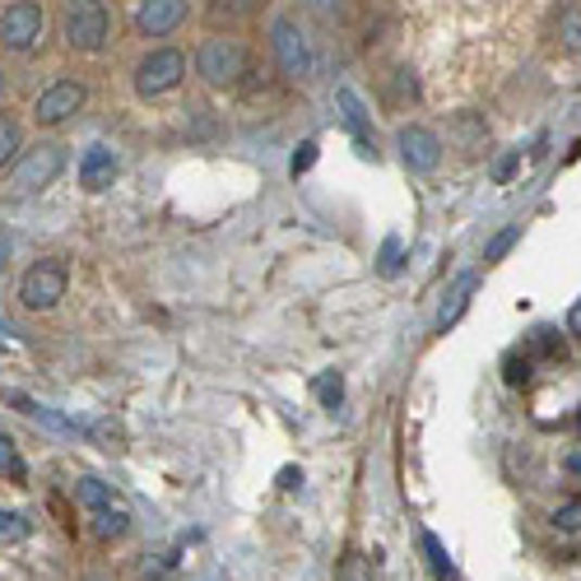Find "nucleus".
<instances>
[{
  "label": "nucleus",
  "mask_w": 581,
  "mask_h": 581,
  "mask_svg": "<svg viewBox=\"0 0 581 581\" xmlns=\"http://www.w3.org/2000/svg\"><path fill=\"white\" fill-rule=\"evenodd\" d=\"M517 242H521V224H511V228H503V232H497V238L484 247V261H503Z\"/></svg>",
  "instance_id": "nucleus-22"
},
{
  "label": "nucleus",
  "mask_w": 581,
  "mask_h": 581,
  "mask_svg": "<svg viewBox=\"0 0 581 581\" xmlns=\"http://www.w3.org/2000/svg\"><path fill=\"white\" fill-rule=\"evenodd\" d=\"M568 470H572V475H581V452H572V456H568Z\"/></svg>",
  "instance_id": "nucleus-32"
},
{
  "label": "nucleus",
  "mask_w": 581,
  "mask_h": 581,
  "mask_svg": "<svg viewBox=\"0 0 581 581\" xmlns=\"http://www.w3.org/2000/svg\"><path fill=\"white\" fill-rule=\"evenodd\" d=\"M395 144H401V159H405L409 173H438V163H442L438 130H428V126H401Z\"/></svg>",
  "instance_id": "nucleus-9"
},
{
  "label": "nucleus",
  "mask_w": 581,
  "mask_h": 581,
  "mask_svg": "<svg viewBox=\"0 0 581 581\" xmlns=\"http://www.w3.org/2000/svg\"><path fill=\"white\" fill-rule=\"evenodd\" d=\"M554 526L568 530V535H577V530H581V497H572V503H563V507L554 511Z\"/></svg>",
  "instance_id": "nucleus-25"
},
{
  "label": "nucleus",
  "mask_w": 581,
  "mask_h": 581,
  "mask_svg": "<svg viewBox=\"0 0 581 581\" xmlns=\"http://www.w3.org/2000/svg\"><path fill=\"white\" fill-rule=\"evenodd\" d=\"M336 103H340V116H344L349 136L358 140V149H363V154H372V149H377V140H372V126H368V112H363L358 93H354V89H340V93H336Z\"/></svg>",
  "instance_id": "nucleus-12"
},
{
  "label": "nucleus",
  "mask_w": 581,
  "mask_h": 581,
  "mask_svg": "<svg viewBox=\"0 0 581 581\" xmlns=\"http://www.w3.org/2000/svg\"><path fill=\"white\" fill-rule=\"evenodd\" d=\"M470 293H475V275H465L460 285L446 293V303H442V312H438V330H446V326L460 321V312H465V303H470Z\"/></svg>",
  "instance_id": "nucleus-17"
},
{
  "label": "nucleus",
  "mask_w": 581,
  "mask_h": 581,
  "mask_svg": "<svg viewBox=\"0 0 581 581\" xmlns=\"http://www.w3.org/2000/svg\"><path fill=\"white\" fill-rule=\"evenodd\" d=\"M336 581H372V568H368V558H363V554H349V558L340 563Z\"/></svg>",
  "instance_id": "nucleus-24"
},
{
  "label": "nucleus",
  "mask_w": 581,
  "mask_h": 581,
  "mask_svg": "<svg viewBox=\"0 0 581 581\" xmlns=\"http://www.w3.org/2000/svg\"><path fill=\"white\" fill-rule=\"evenodd\" d=\"M0 93H5V71H0Z\"/></svg>",
  "instance_id": "nucleus-33"
},
{
  "label": "nucleus",
  "mask_w": 581,
  "mask_h": 581,
  "mask_svg": "<svg viewBox=\"0 0 581 581\" xmlns=\"http://www.w3.org/2000/svg\"><path fill=\"white\" fill-rule=\"evenodd\" d=\"M42 33H47L42 0H14V5L0 10V47H5V52L28 56L33 47L42 42Z\"/></svg>",
  "instance_id": "nucleus-5"
},
{
  "label": "nucleus",
  "mask_w": 581,
  "mask_h": 581,
  "mask_svg": "<svg viewBox=\"0 0 581 581\" xmlns=\"http://www.w3.org/2000/svg\"><path fill=\"white\" fill-rule=\"evenodd\" d=\"M377 270L381 275H401V238H387V242H381V265H377Z\"/></svg>",
  "instance_id": "nucleus-26"
},
{
  "label": "nucleus",
  "mask_w": 581,
  "mask_h": 581,
  "mask_svg": "<svg viewBox=\"0 0 581 581\" xmlns=\"http://www.w3.org/2000/svg\"><path fill=\"white\" fill-rule=\"evenodd\" d=\"M20 154H24V130L10 112H0V168H10Z\"/></svg>",
  "instance_id": "nucleus-18"
},
{
  "label": "nucleus",
  "mask_w": 581,
  "mask_h": 581,
  "mask_svg": "<svg viewBox=\"0 0 581 581\" xmlns=\"http://www.w3.org/2000/svg\"><path fill=\"white\" fill-rule=\"evenodd\" d=\"M317 395H321V405H326V409H336V405L344 401V377H340V372L317 377Z\"/></svg>",
  "instance_id": "nucleus-23"
},
{
  "label": "nucleus",
  "mask_w": 581,
  "mask_h": 581,
  "mask_svg": "<svg viewBox=\"0 0 581 581\" xmlns=\"http://www.w3.org/2000/svg\"><path fill=\"white\" fill-rule=\"evenodd\" d=\"M75 503L85 507V511H93V507H108V503H116V493H112V484H103V479L85 475V479H75Z\"/></svg>",
  "instance_id": "nucleus-16"
},
{
  "label": "nucleus",
  "mask_w": 581,
  "mask_h": 581,
  "mask_svg": "<svg viewBox=\"0 0 581 581\" xmlns=\"http://www.w3.org/2000/svg\"><path fill=\"white\" fill-rule=\"evenodd\" d=\"M112 177H116V154L108 144H93L85 159H79V187H89V191H108L112 187Z\"/></svg>",
  "instance_id": "nucleus-11"
},
{
  "label": "nucleus",
  "mask_w": 581,
  "mask_h": 581,
  "mask_svg": "<svg viewBox=\"0 0 581 581\" xmlns=\"http://www.w3.org/2000/svg\"><path fill=\"white\" fill-rule=\"evenodd\" d=\"M61 168H65L61 144L24 149V154L10 163V191H14V195H38V191H47V187H52V181L61 177Z\"/></svg>",
  "instance_id": "nucleus-4"
},
{
  "label": "nucleus",
  "mask_w": 581,
  "mask_h": 581,
  "mask_svg": "<svg viewBox=\"0 0 581 581\" xmlns=\"http://www.w3.org/2000/svg\"><path fill=\"white\" fill-rule=\"evenodd\" d=\"M554 42L563 52L581 56V0H563L554 10Z\"/></svg>",
  "instance_id": "nucleus-13"
},
{
  "label": "nucleus",
  "mask_w": 581,
  "mask_h": 581,
  "mask_svg": "<svg viewBox=\"0 0 581 581\" xmlns=\"http://www.w3.org/2000/svg\"><path fill=\"white\" fill-rule=\"evenodd\" d=\"M181 24H187V0H140L136 10V28L144 38H168Z\"/></svg>",
  "instance_id": "nucleus-10"
},
{
  "label": "nucleus",
  "mask_w": 581,
  "mask_h": 581,
  "mask_svg": "<svg viewBox=\"0 0 581 581\" xmlns=\"http://www.w3.org/2000/svg\"><path fill=\"white\" fill-rule=\"evenodd\" d=\"M0 265H5V242H0Z\"/></svg>",
  "instance_id": "nucleus-34"
},
{
  "label": "nucleus",
  "mask_w": 581,
  "mask_h": 581,
  "mask_svg": "<svg viewBox=\"0 0 581 581\" xmlns=\"http://www.w3.org/2000/svg\"><path fill=\"white\" fill-rule=\"evenodd\" d=\"M195 75L214 89H238L247 79V47L238 38H228V33H214L195 52Z\"/></svg>",
  "instance_id": "nucleus-2"
},
{
  "label": "nucleus",
  "mask_w": 581,
  "mask_h": 581,
  "mask_svg": "<svg viewBox=\"0 0 581 581\" xmlns=\"http://www.w3.org/2000/svg\"><path fill=\"white\" fill-rule=\"evenodd\" d=\"M419 544H424V554H428V568H433V577H438V581H456V568H452V558H446L442 540L433 535V530H424V535H419Z\"/></svg>",
  "instance_id": "nucleus-19"
},
{
  "label": "nucleus",
  "mask_w": 581,
  "mask_h": 581,
  "mask_svg": "<svg viewBox=\"0 0 581 581\" xmlns=\"http://www.w3.org/2000/svg\"><path fill=\"white\" fill-rule=\"evenodd\" d=\"M530 349H535V354H544V358H554L563 344H558L554 330H535V336H530Z\"/></svg>",
  "instance_id": "nucleus-28"
},
{
  "label": "nucleus",
  "mask_w": 581,
  "mask_h": 581,
  "mask_svg": "<svg viewBox=\"0 0 581 581\" xmlns=\"http://www.w3.org/2000/svg\"><path fill=\"white\" fill-rule=\"evenodd\" d=\"M85 517H89V526H93L98 540H122L126 530H130V511L122 507V497H116V503H108V507L85 511Z\"/></svg>",
  "instance_id": "nucleus-14"
},
{
  "label": "nucleus",
  "mask_w": 581,
  "mask_h": 581,
  "mask_svg": "<svg viewBox=\"0 0 581 581\" xmlns=\"http://www.w3.org/2000/svg\"><path fill=\"white\" fill-rule=\"evenodd\" d=\"M61 38L71 52H103L112 42V10L103 0H65L61 10Z\"/></svg>",
  "instance_id": "nucleus-1"
},
{
  "label": "nucleus",
  "mask_w": 581,
  "mask_h": 581,
  "mask_svg": "<svg viewBox=\"0 0 581 581\" xmlns=\"http://www.w3.org/2000/svg\"><path fill=\"white\" fill-rule=\"evenodd\" d=\"M0 475L10 484H24V460H20V446L10 442V433H0Z\"/></svg>",
  "instance_id": "nucleus-20"
},
{
  "label": "nucleus",
  "mask_w": 581,
  "mask_h": 581,
  "mask_svg": "<svg viewBox=\"0 0 581 581\" xmlns=\"http://www.w3.org/2000/svg\"><path fill=\"white\" fill-rule=\"evenodd\" d=\"M270 42H275L279 71H285L289 79H307V75H312V47H307V33L298 28L293 20H275Z\"/></svg>",
  "instance_id": "nucleus-8"
},
{
  "label": "nucleus",
  "mask_w": 581,
  "mask_h": 581,
  "mask_svg": "<svg viewBox=\"0 0 581 581\" xmlns=\"http://www.w3.org/2000/svg\"><path fill=\"white\" fill-rule=\"evenodd\" d=\"M312 163H317V140H307V144H298V154H293V177L298 173H307Z\"/></svg>",
  "instance_id": "nucleus-29"
},
{
  "label": "nucleus",
  "mask_w": 581,
  "mask_h": 581,
  "mask_svg": "<svg viewBox=\"0 0 581 581\" xmlns=\"http://www.w3.org/2000/svg\"><path fill=\"white\" fill-rule=\"evenodd\" d=\"M517 168H521V149H511V154H503V159L493 163V177L497 181H511V177H517Z\"/></svg>",
  "instance_id": "nucleus-27"
},
{
  "label": "nucleus",
  "mask_w": 581,
  "mask_h": 581,
  "mask_svg": "<svg viewBox=\"0 0 581 581\" xmlns=\"http://www.w3.org/2000/svg\"><path fill=\"white\" fill-rule=\"evenodd\" d=\"M568 330H572V336H581V298H577L572 312H568Z\"/></svg>",
  "instance_id": "nucleus-31"
},
{
  "label": "nucleus",
  "mask_w": 581,
  "mask_h": 581,
  "mask_svg": "<svg viewBox=\"0 0 581 581\" xmlns=\"http://www.w3.org/2000/svg\"><path fill=\"white\" fill-rule=\"evenodd\" d=\"M85 103H89V89L79 85V79H56L52 89L38 93V103H33V116H38V126H65Z\"/></svg>",
  "instance_id": "nucleus-7"
},
{
  "label": "nucleus",
  "mask_w": 581,
  "mask_h": 581,
  "mask_svg": "<svg viewBox=\"0 0 581 581\" xmlns=\"http://www.w3.org/2000/svg\"><path fill=\"white\" fill-rule=\"evenodd\" d=\"M181 79H187V56H181L177 47H159V52H149V56L136 65V93H140V98H163V93H173Z\"/></svg>",
  "instance_id": "nucleus-6"
},
{
  "label": "nucleus",
  "mask_w": 581,
  "mask_h": 581,
  "mask_svg": "<svg viewBox=\"0 0 581 581\" xmlns=\"http://www.w3.org/2000/svg\"><path fill=\"white\" fill-rule=\"evenodd\" d=\"M65 289H71V270H65V261L61 256H42V261H33L24 279H20V303L28 312H52Z\"/></svg>",
  "instance_id": "nucleus-3"
},
{
  "label": "nucleus",
  "mask_w": 581,
  "mask_h": 581,
  "mask_svg": "<svg viewBox=\"0 0 581 581\" xmlns=\"http://www.w3.org/2000/svg\"><path fill=\"white\" fill-rule=\"evenodd\" d=\"M577 433H581V409H577Z\"/></svg>",
  "instance_id": "nucleus-35"
},
{
  "label": "nucleus",
  "mask_w": 581,
  "mask_h": 581,
  "mask_svg": "<svg viewBox=\"0 0 581 581\" xmlns=\"http://www.w3.org/2000/svg\"><path fill=\"white\" fill-rule=\"evenodd\" d=\"M507 381H511V387H517V381H530V358H517V354H511V358H507Z\"/></svg>",
  "instance_id": "nucleus-30"
},
{
  "label": "nucleus",
  "mask_w": 581,
  "mask_h": 581,
  "mask_svg": "<svg viewBox=\"0 0 581 581\" xmlns=\"http://www.w3.org/2000/svg\"><path fill=\"white\" fill-rule=\"evenodd\" d=\"M28 530H33V526L20 517V511H5V507H0V544H24Z\"/></svg>",
  "instance_id": "nucleus-21"
},
{
  "label": "nucleus",
  "mask_w": 581,
  "mask_h": 581,
  "mask_svg": "<svg viewBox=\"0 0 581 581\" xmlns=\"http://www.w3.org/2000/svg\"><path fill=\"white\" fill-rule=\"evenodd\" d=\"M261 5L265 0H205L214 24H242V20H252V14H261Z\"/></svg>",
  "instance_id": "nucleus-15"
}]
</instances>
